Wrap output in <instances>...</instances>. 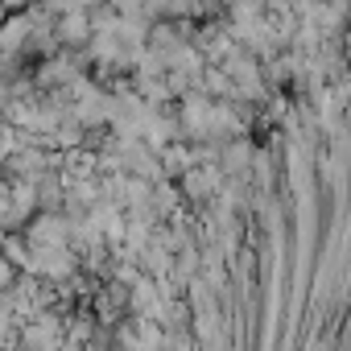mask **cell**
Returning a JSON list of instances; mask_svg holds the SVG:
<instances>
[{
	"label": "cell",
	"instance_id": "2",
	"mask_svg": "<svg viewBox=\"0 0 351 351\" xmlns=\"http://www.w3.org/2000/svg\"><path fill=\"white\" fill-rule=\"evenodd\" d=\"M0 285H9V265L0 261Z\"/></svg>",
	"mask_w": 351,
	"mask_h": 351
},
{
	"label": "cell",
	"instance_id": "1",
	"mask_svg": "<svg viewBox=\"0 0 351 351\" xmlns=\"http://www.w3.org/2000/svg\"><path fill=\"white\" fill-rule=\"evenodd\" d=\"M25 347H29V351H58V347H62L58 322H54L50 314H42L38 322H29V326H25Z\"/></svg>",
	"mask_w": 351,
	"mask_h": 351
}]
</instances>
